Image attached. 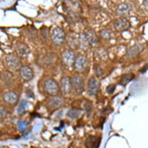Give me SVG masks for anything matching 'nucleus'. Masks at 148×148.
<instances>
[{"label":"nucleus","instance_id":"1","mask_svg":"<svg viewBox=\"0 0 148 148\" xmlns=\"http://www.w3.org/2000/svg\"><path fill=\"white\" fill-rule=\"evenodd\" d=\"M4 64L8 69L15 70L19 66L21 62L16 55L9 54L4 58Z\"/></svg>","mask_w":148,"mask_h":148},{"label":"nucleus","instance_id":"2","mask_svg":"<svg viewBox=\"0 0 148 148\" xmlns=\"http://www.w3.org/2000/svg\"><path fill=\"white\" fill-rule=\"evenodd\" d=\"M114 27L117 32L121 33L128 30L130 28L131 23L126 18L120 17L114 21Z\"/></svg>","mask_w":148,"mask_h":148},{"label":"nucleus","instance_id":"3","mask_svg":"<svg viewBox=\"0 0 148 148\" xmlns=\"http://www.w3.org/2000/svg\"><path fill=\"white\" fill-rule=\"evenodd\" d=\"M44 88L46 93L52 96L55 95L59 89L57 82L53 79L47 80L44 82Z\"/></svg>","mask_w":148,"mask_h":148},{"label":"nucleus","instance_id":"4","mask_svg":"<svg viewBox=\"0 0 148 148\" xmlns=\"http://www.w3.org/2000/svg\"><path fill=\"white\" fill-rule=\"evenodd\" d=\"M72 88L74 89L76 93L81 94L84 91V81L80 75H76L73 77L71 80Z\"/></svg>","mask_w":148,"mask_h":148},{"label":"nucleus","instance_id":"5","mask_svg":"<svg viewBox=\"0 0 148 148\" xmlns=\"http://www.w3.org/2000/svg\"><path fill=\"white\" fill-rule=\"evenodd\" d=\"M65 39V33L64 30L59 28L56 27L52 30L51 35V39L56 44H60Z\"/></svg>","mask_w":148,"mask_h":148},{"label":"nucleus","instance_id":"6","mask_svg":"<svg viewBox=\"0 0 148 148\" xmlns=\"http://www.w3.org/2000/svg\"><path fill=\"white\" fill-rule=\"evenodd\" d=\"M87 64V59L86 57L82 55H79L75 58L73 66L76 71L78 72H82L86 69Z\"/></svg>","mask_w":148,"mask_h":148},{"label":"nucleus","instance_id":"7","mask_svg":"<svg viewBox=\"0 0 148 148\" xmlns=\"http://www.w3.org/2000/svg\"><path fill=\"white\" fill-rule=\"evenodd\" d=\"M75 58V54H74L73 51L71 50H65L62 53V61L64 64L69 68L73 66Z\"/></svg>","mask_w":148,"mask_h":148},{"label":"nucleus","instance_id":"8","mask_svg":"<svg viewBox=\"0 0 148 148\" xmlns=\"http://www.w3.org/2000/svg\"><path fill=\"white\" fill-rule=\"evenodd\" d=\"M19 73L21 78L26 81L32 80L34 77L33 69L27 65L22 66L19 69Z\"/></svg>","mask_w":148,"mask_h":148},{"label":"nucleus","instance_id":"9","mask_svg":"<svg viewBox=\"0 0 148 148\" xmlns=\"http://www.w3.org/2000/svg\"><path fill=\"white\" fill-rule=\"evenodd\" d=\"M60 88L62 93L64 95H69L71 92L72 89L71 82L68 77H64L61 79Z\"/></svg>","mask_w":148,"mask_h":148},{"label":"nucleus","instance_id":"10","mask_svg":"<svg viewBox=\"0 0 148 148\" xmlns=\"http://www.w3.org/2000/svg\"><path fill=\"white\" fill-rule=\"evenodd\" d=\"M99 89V82L95 78H91L88 83V94L90 96H95Z\"/></svg>","mask_w":148,"mask_h":148},{"label":"nucleus","instance_id":"11","mask_svg":"<svg viewBox=\"0 0 148 148\" xmlns=\"http://www.w3.org/2000/svg\"><path fill=\"white\" fill-rule=\"evenodd\" d=\"M144 47L142 45H135L130 47L127 51L125 56L128 58H133L140 54L143 50Z\"/></svg>","mask_w":148,"mask_h":148},{"label":"nucleus","instance_id":"12","mask_svg":"<svg viewBox=\"0 0 148 148\" xmlns=\"http://www.w3.org/2000/svg\"><path fill=\"white\" fill-rule=\"evenodd\" d=\"M4 101L9 104H14L18 102V97L16 93L12 91H8L4 93L3 96Z\"/></svg>","mask_w":148,"mask_h":148},{"label":"nucleus","instance_id":"13","mask_svg":"<svg viewBox=\"0 0 148 148\" xmlns=\"http://www.w3.org/2000/svg\"><path fill=\"white\" fill-rule=\"evenodd\" d=\"M1 79L7 86H11L14 84V76L10 71H6L3 72L1 73Z\"/></svg>","mask_w":148,"mask_h":148},{"label":"nucleus","instance_id":"14","mask_svg":"<svg viewBox=\"0 0 148 148\" xmlns=\"http://www.w3.org/2000/svg\"><path fill=\"white\" fill-rule=\"evenodd\" d=\"M15 50L17 54L22 57L27 56L30 52V49L28 46L23 43H18L15 47Z\"/></svg>","mask_w":148,"mask_h":148},{"label":"nucleus","instance_id":"15","mask_svg":"<svg viewBox=\"0 0 148 148\" xmlns=\"http://www.w3.org/2000/svg\"><path fill=\"white\" fill-rule=\"evenodd\" d=\"M47 103L51 108L53 109H58L62 104V99L59 96L54 95L48 100Z\"/></svg>","mask_w":148,"mask_h":148},{"label":"nucleus","instance_id":"16","mask_svg":"<svg viewBox=\"0 0 148 148\" xmlns=\"http://www.w3.org/2000/svg\"><path fill=\"white\" fill-rule=\"evenodd\" d=\"M86 39L90 44H94L97 42V36L95 32L92 29H88L85 33Z\"/></svg>","mask_w":148,"mask_h":148},{"label":"nucleus","instance_id":"17","mask_svg":"<svg viewBox=\"0 0 148 148\" xmlns=\"http://www.w3.org/2000/svg\"><path fill=\"white\" fill-rule=\"evenodd\" d=\"M131 9L130 4L126 3H122L117 5L116 7V12L119 14H124L127 13Z\"/></svg>","mask_w":148,"mask_h":148},{"label":"nucleus","instance_id":"18","mask_svg":"<svg viewBox=\"0 0 148 148\" xmlns=\"http://www.w3.org/2000/svg\"><path fill=\"white\" fill-rule=\"evenodd\" d=\"M135 78L133 73H125L121 77L120 84L123 86H125Z\"/></svg>","mask_w":148,"mask_h":148},{"label":"nucleus","instance_id":"19","mask_svg":"<svg viewBox=\"0 0 148 148\" xmlns=\"http://www.w3.org/2000/svg\"><path fill=\"white\" fill-rule=\"evenodd\" d=\"M97 137L93 135H89L85 141L86 148H94L97 143Z\"/></svg>","mask_w":148,"mask_h":148},{"label":"nucleus","instance_id":"20","mask_svg":"<svg viewBox=\"0 0 148 148\" xmlns=\"http://www.w3.org/2000/svg\"><path fill=\"white\" fill-rule=\"evenodd\" d=\"M82 113V110L80 109L73 108L70 109L67 113V115L72 119H75L77 118Z\"/></svg>","mask_w":148,"mask_h":148},{"label":"nucleus","instance_id":"21","mask_svg":"<svg viewBox=\"0 0 148 148\" xmlns=\"http://www.w3.org/2000/svg\"><path fill=\"white\" fill-rule=\"evenodd\" d=\"M112 32L109 29H104L101 32V37L106 40H109L111 38L112 35Z\"/></svg>","mask_w":148,"mask_h":148},{"label":"nucleus","instance_id":"22","mask_svg":"<svg viewBox=\"0 0 148 148\" xmlns=\"http://www.w3.org/2000/svg\"><path fill=\"white\" fill-rule=\"evenodd\" d=\"M92 103L88 101L85 104H84V108L86 111V113L88 115V117H89L92 112Z\"/></svg>","mask_w":148,"mask_h":148},{"label":"nucleus","instance_id":"23","mask_svg":"<svg viewBox=\"0 0 148 148\" xmlns=\"http://www.w3.org/2000/svg\"><path fill=\"white\" fill-rule=\"evenodd\" d=\"M8 115V111L7 109L3 106H0V119H4Z\"/></svg>","mask_w":148,"mask_h":148},{"label":"nucleus","instance_id":"24","mask_svg":"<svg viewBox=\"0 0 148 148\" xmlns=\"http://www.w3.org/2000/svg\"><path fill=\"white\" fill-rule=\"evenodd\" d=\"M94 69L95 71V72L96 73V75L98 77H100L103 74V71H102V68L100 67L99 65H97V64H95L94 66Z\"/></svg>","mask_w":148,"mask_h":148},{"label":"nucleus","instance_id":"25","mask_svg":"<svg viewBox=\"0 0 148 148\" xmlns=\"http://www.w3.org/2000/svg\"><path fill=\"white\" fill-rule=\"evenodd\" d=\"M27 102L26 100H22L20 104V106L19 107L18 109V112L19 113H21L22 112H23V111L25 110L26 106H27Z\"/></svg>","mask_w":148,"mask_h":148},{"label":"nucleus","instance_id":"26","mask_svg":"<svg viewBox=\"0 0 148 148\" xmlns=\"http://www.w3.org/2000/svg\"><path fill=\"white\" fill-rule=\"evenodd\" d=\"M116 88V85H109L107 88H106V92L109 93V94H112Z\"/></svg>","mask_w":148,"mask_h":148},{"label":"nucleus","instance_id":"27","mask_svg":"<svg viewBox=\"0 0 148 148\" xmlns=\"http://www.w3.org/2000/svg\"><path fill=\"white\" fill-rule=\"evenodd\" d=\"M26 124H27V123H26V121H20V122H19V124H18L19 128L21 130L25 129V128L26 127Z\"/></svg>","mask_w":148,"mask_h":148},{"label":"nucleus","instance_id":"28","mask_svg":"<svg viewBox=\"0 0 148 148\" xmlns=\"http://www.w3.org/2000/svg\"><path fill=\"white\" fill-rule=\"evenodd\" d=\"M147 65H146L145 66H144L143 68H142V69L140 70V72H142V73H144V72H146V71L147 70Z\"/></svg>","mask_w":148,"mask_h":148}]
</instances>
